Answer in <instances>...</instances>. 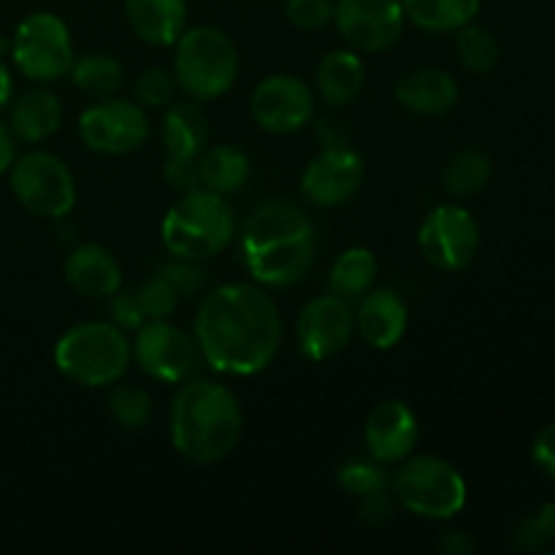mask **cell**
Returning a JSON list of instances; mask_svg holds the SVG:
<instances>
[{
    "label": "cell",
    "mask_w": 555,
    "mask_h": 555,
    "mask_svg": "<svg viewBox=\"0 0 555 555\" xmlns=\"http://www.w3.org/2000/svg\"><path fill=\"white\" fill-rule=\"evenodd\" d=\"M195 345L215 372L233 377L260 374L280 352V307L258 282L215 287L195 314Z\"/></svg>",
    "instance_id": "obj_1"
},
{
    "label": "cell",
    "mask_w": 555,
    "mask_h": 555,
    "mask_svg": "<svg viewBox=\"0 0 555 555\" xmlns=\"http://www.w3.org/2000/svg\"><path fill=\"white\" fill-rule=\"evenodd\" d=\"M318 233L304 209L291 201H269L242 228V255L249 276L263 287H291L309 274Z\"/></svg>",
    "instance_id": "obj_2"
},
{
    "label": "cell",
    "mask_w": 555,
    "mask_h": 555,
    "mask_svg": "<svg viewBox=\"0 0 555 555\" xmlns=\"http://www.w3.org/2000/svg\"><path fill=\"white\" fill-rule=\"evenodd\" d=\"M171 444L182 459L193 464L222 461L238 444L244 412L236 393L225 385L195 379L182 385L168 412Z\"/></svg>",
    "instance_id": "obj_3"
},
{
    "label": "cell",
    "mask_w": 555,
    "mask_h": 555,
    "mask_svg": "<svg viewBox=\"0 0 555 555\" xmlns=\"http://www.w3.org/2000/svg\"><path fill=\"white\" fill-rule=\"evenodd\" d=\"M160 236L171 258L209 260L225 253L236 236V215L228 195L195 188L182 193V198L163 217Z\"/></svg>",
    "instance_id": "obj_4"
},
{
    "label": "cell",
    "mask_w": 555,
    "mask_h": 555,
    "mask_svg": "<svg viewBox=\"0 0 555 555\" xmlns=\"http://www.w3.org/2000/svg\"><path fill=\"white\" fill-rule=\"evenodd\" d=\"M133 361V347L114 323L90 320L65 331L54 345V366L85 388H108L119 383Z\"/></svg>",
    "instance_id": "obj_5"
},
{
    "label": "cell",
    "mask_w": 555,
    "mask_h": 555,
    "mask_svg": "<svg viewBox=\"0 0 555 555\" xmlns=\"http://www.w3.org/2000/svg\"><path fill=\"white\" fill-rule=\"evenodd\" d=\"M173 47L171 70L184 95L204 103L231 90L238 76V49L225 30L211 25L184 27Z\"/></svg>",
    "instance_id": "obj_6"
},
{
    "label": "cell",
    "mask_w": 555,
    "mask_h": 555,
    "mask_svg": "<svg viewBox=\"0 0 555 555\" xmlns=\"http://www.w3.org/2000/svg\"><path fill=\"white\" fill-rule=\"evenodd\" d=\"M393 502L428 520H450L466 507V480L439 455H410L390 477Z\"/></svg>",
    "instance_id": "obj_7"
},
{
    "label": "cell",
    "mask_w": 555,
    "mask_h": 555,
    "mask_svg": "<svg viewBox=\"0 0 555 555\" xmlns=\"http://www.w3.org/2000/svg\"><path fill=\"white\" fill-rule=\"evenodd\" d=\"M11 57L22 76L38 85L63 79L76 57L68 25L52 11L25 16L11 36Z\"/></svg>",
    "instance_id": "obj_8"
},
{
    "label": "cell",
    "mask_w": 555,
    "mask_h": 555,
    "mask_svg": "<svg viewBox=\"0 0 555 555\" xmlns=\"http://www.w3.org/2000/svg\"><path fill=\"white\" fill-rule=\"evenodd\" d=\"M11 193L30 215L60 220L76 206V179L52 152H27L9 168Z\"/></svg>",
    "instance_id": "obj_9"
},
{
    "label": "cell",
    "mask_w": 555,
    "mask_h": 555,
    "mask_svg": "<svg viewBox=\"0 0 555 555\" xmlns=\"http://www.w3.org/2000/svg\"><path fill=\"white\" fill-rule=\"evenodd\" d=\"M417 247L434 269L464 271L480 249V225L464 206L439 204L421 222Z\"/></svg>",
    "instance_id": "obj_10"
},
{
    "label": "cell",
    "mask_w": 555,
    "mask_h": 555,
    "mask_svg": "<svg viewBox=\"0 0 555 555\" xmlns=\"http://www.w3.org/2000/svg\"><path fill=\"white\" fill-rule=\"evenodd\" d=\"M79 135L87 150L98 152V155H130V152L141 150L150 135V119L139 101L106 98L81 112Z\"/></svg>",
    "instance_id": "obj_11"
},
{
    "label": "cell",
    "mask_w": 555,
    "mask_h": 555,
    "mask_svg": "<svg viewBox=\"0 0 555 555\" xmlns=\"http://www.w3.org/2000/svg\"><path fill=\"white\" fill-rule=\"evenodd\" d=\"M130 347L135 366L155 383H184L198 363V345L168 320H146Z\"/></svg>",
    "instance_id": "obj_12"
},
{
    "label": "cell",
    "mask_w": 555,
    "mask_h": 555,
    "mask_svg": "<svg viewBox=\"0 0 555 555\" xmlns=\"http://www.w3.org/2000/svg\"><path fill=\"white\" fill-rule=\"evenodd\" d=\"M249 114L266 133H298L314 117V92L298 76L271 74L253 90Z\"/></svg>",
    "instance_id": "obj_13"
},
{
    "label": "cell",
    "mask_w": 555,
    "mask_h": 555,
    "mask_svg": "<svg viewBox=\"0 0 555 555\" xmlns=\"http://www.w3.org/2000/svg\"><path fill=\"white\" fill-rule=\"evenodd\" d=\"M334 22L356 52H388L404 36L401 0H336Z\"/></svg>",
    "instance_id": "obj_14"
},
{
    "label": "cell",
    "mask_w": 555,
    "mask_h": 555,
    "mask_svg": "<svg viewBox=\"0 0 555 555\" xmlns=\"http://www.w3.org/2000/svg\"><path fill=\"white\" fill-rule=\"evenodd\" d=\"M356 334V312L345 298L318 296L301 309L296 320L298 350L307 361L323 363L347 350Z\"/></svg>",
    "instance_id": "obj_15"
},
{
    "label": "cell",
    "mask_w": 555,
    "mask_h": 555,
    "mask_svg": "<svg viewBox=\"0 0 555 555\" xmlns=\"http://www.w3.org/2000/svg\"><path fill=\"white\" fill-rule=\"evenodd\" d=\"M363 177H366V166L356 150L345 144L325 146L304 168L301 193L312 206L331 209L350 201L361 190Z\"/></svg>",
    "instance_id": "obj_16"
},
{
    "label": "cell",
    "mask_w": 555,
    "mask_h": 555,
    "mask_svg": "<svg viewBox=\"0 0 555 555\" xmlns=\"http://www.w3.org/2000/svg\"><path fill=\"white\" fill-rule=\"evenodd\" d=\"M363 439L366 450L377 464H401L410 459L421 439V426L417 417L404 401H379L366 417L363 426Z\"/></svg>",
    "instance_id": "obj_17"
},
{
    "label": "cell",
    "mask_w": 555,
    "mask_h": 555,
    "mask_svg": "<svg viewBox=\"0 0 555 555\" xmlns=\"http://www.w3.org/2000/svg\"><path fill=\"white\" fill-rule=\"evenodd\" d=\"M406 328H410V309H406L404 298L390 287H377V291L372 287L358 301L356 331L374 350L396 347L404 339Z\"/></svg>",
    "instance_id": "obj_18"
},
{
    "label": "cell",
    "mask_w": 555,
    "mask_h": 555,
    "mask_svg": "<svg viewBox=\"0 0 555 555\" xmlns=\"http://www.w3.org/2000/svg\"><path fill=\"white\" fill-rule=\"evenodd\" d=\"M63 276L87 298H112L122 291V266L103 244H79L68 253Z\"/></svg>",
    "instance_id": "obj_19"
},
{
    "label": "cell",
    "mask_w": 555,
    "mask_h": 555,
    "mask_svg": "<svg viewBox=\"0 0 555 555\" xmlns=\"http://www.w3.org/2000/svg\"><path fill=\"white\" fill-rule=\"evenodd\" d=\"M459 85L442 68H417L396 85V101L417 117H442L459 103Z\"/></svg>",
    "instance_id": "obj_20"
},
{
    "label": "cell",
    "mask_w": 555,
    "mask_h": 555,
    "mask_svg": "<svg viewBox=\"0 0 555 555\" xmlns=\"http://www.w3.org/2000/svg\"><path fill=\"white\" fill-rule=\"evenodd\" d=\"M125 16L150 47H173L188 27V0H125Z\"/></svg>",
    "instance_id": "obj_21"
},
{
    "label": "cell",
    "mask_w": 555,
    "mask_h": 555,
    "mask_svg": "<svg viewBox=\"0 0 555 555\" xmlns=\"http://www.w3.org/2000/svg\"><path fill=\"white\" fill-rule=\"evenodd\" d=\"M366 85V65L356 49H334L314 70V90L328 106H350Z\"/></svg>",
    "instance_id": "obj_22"
},
{
    "label": "cell",
    "mask_w": 555,
    "mask_h": 555,
    "mask_svg": "<svg viewBox=\"0 0 555 555\" xmlns=\"http://www.w3.org/2000/svg\"><path fill=\"white\" fill-rule=\"evenodd\" d=\"M63 125V103L52 90H30L20 95L11 106L9 128L16 141L25 144H38L54 135Z\"/></svg>",
    "instance_id": "obj_23"
},
{
    "label": "cell",
    "mask_w": 555,
    "mask_h": 555,
    "mask_svg": "<svg viewBox=\"0 0 555 555\" xmlns=\"http://www.w3.org/2000/svg\"><path fill=\"white\" fill-rule=\"evenodd\" d=\"M160 139L168 155L201 157L209 144V117L198 101H173L160 122Z\"/></svg>",
    "instance_id": "obj_24"
},
{
    "label": "cell",
    "mask_w": 555,
    "mask_h": 555,
    "mask_svg": "<svg viewBox=\"0 0 555 555\" xmlns=\"http://www.w3.org/2000/svg\"><path fill=\"white\" fill-rule=\"evenodd\" d=\"M379 274L377 255L366 247H350L334 260L328 274V287L334 296L345 298L347 304H356L374 287Z\"/></svg>",
    "instance_id": "obj_25"
},
{
    "label": "cell",
    "mask_w": 555,
    "mask_h": 555,
    "mask_svg": "<svg viewBox=\"0 0 555 555\" xmlns=\"http://www.w3.org/2000/svg\"><path fill=\"white\" fill-rule=\"evenodd\" d=\"M201 188L211 193L231 195L244 188L249 179V157L233 144H217L204 150L198 157Z\"/></svg>",
    "instance_id": "obj_26"
},
{
    "label": "cell",
    "mask_w": 555,
    "mask_h": 555,
    "mask_svg": "<svg viewBox=\"0 0 555 555\" xmlns=\"http://www.w3.org/2000/svg\"><path fill=\"white\" fill-rule=\"evenodd\" d=\"M404 16L426 33H455L475 22L480 0H401Z\"/></svg>",
    "instance_id": "obj_27"
},
{
    "label": "cell",
    "mask_w": 555,
    "mask_h": 555,
    "mask_svg": "<svg viewBox=\"0 0 555 555\" xmlns=\"http://www.w3.org/2000/svg\"><path fill=\"white\" fill-rule=\"evenodd\" d=\"M70 81L76 90H81L90 98H112L114 92L122 87L125 68L117 57L112 54H85V57H74L70 65Z\"/></svg>",
    "instance_id": "obj_28"
},
{
    "label": "cell",
    "mask_w": 555,
    "mask_h": 555,
    "mask_svg": "<svg viewBox=\"0 0 555 555\" xmlns=\"http://www.w3.org/2000/svg\"><path fill=\"white\" fill-rule=\"evenodd\" d=\"M491 179V160L477 150L455 152L442 168V188L453 198H472Z\"/></svg>",
    "instance_id": "obj_29"
},
{
    "label": "cell",
    "mask_w": 555,
    "mask_h": 555,
    "mask_svg": "<svg viewBox=\"0 0 555 555\" xmlns=\"http://www.w3.org/2000/svg\"><path fill=\"white\" fill-rule=\"evenodd\" d=\"M455 54H459V63L464 65L472 74H488V70L496 68L499 63V41L488 27L464 25L461 30H455Z\"/></svg>",
    "instance_id": "obj_30"
},
{
    "label": "cell",
    "mask_w": 555,
    "mask_h": 555,
    "mask_svg": "<svg viewBox=\"0 0 555 555\" xmlns=\"http://www.w3.org/2000/svg\"><path fill=\"white\" fill-rule=\"evenodd\" d=\"M108 415L125 431H141L152 417V396L139 385H117L108 393Z\"/></svg>",
    "instance_id": "obj_31"
},
{
    "label": "cell",
    "mask_w": 555,
    "mask_h": 555,
    "mask_svg": "<svg viewBox=\"0 0 555 555\" xmlns=\"http://www.w3.org/2000/svg\"><path fill=\"white\" fill-rule=\"evenodd\" d=\"M336 482H339L341 491H345L347 496L356 499V502L379 496V493H388L390 488L388 472H385L383 464H377V461H374V464H369V461H350V464L339 466Z\"/></svg>",
    "instance_id": "obj_32"
},
{
    "label": "cell",
    "mask_w": 555,
    "mask_h": 555,
    "mask_svg": "<svg viewBox=\"0 0 555 555\" xmlns=\"http://www.w3.org/2000/svg\"><path fill=\"white\" fill-rule=\"evenodd\" d=\"M135 101L144 108H168L177 101V76L168 68H146L135 79Z\"/></svg>",
    "instance_id": "obj_33"
},
{
    "label": "cell",
    "mask_w": 555,
    "mask_h": 555,
    "mask_svg": "<svg viewBox=\"0 0 555 555\" xmlns=\"http://www.w3.org/2000/svg\"><path fill=\"white\" fill-rule=\"evenodd\" d=\"M141 309H144L146 320H168L179 307V291L171 285L166 274H157L152 280H146L144 285L135 293Z\"/></svg>",
    "instance_id": "obj_34"
},
{
    "label": "cell",
    "mask_w": 555,
    "mask_h": 555,
    "mask_svg": "<svg viewBox=\"0 0 555 555\" xmlns=\"http://www.w3.org/2000/svg\"><path fill=\"white\" fill-rule=\"evenodd\" d=\"M285 16L298 30H320L334 22V0H287Z\"/></svg>",
    "instance_id": "obj_35"
},
{
    "label": "cell",
    "mask_w": 555,
    "mask_h": 555,
    "mask_svg": "<svg viewBox=\"0 0 555 555\" xmlns=\"http://www.w3.org/2000/svg\"><path fill=\"white\" fill-rule=\"evenodd\" d=\"M163 179L168 188L177 193H190V190L201 188V171H198V157H177L168 155L163 163Z\"/></svg>",
    "instance_id": "obj_36"
},
{
    "label": "cell",
    "mask_w": 555,
    "mask_h": 555,
    "mask_svg": "<svg viewBox=\"0 0 555 555\" xmlns=\"http://www.w3.org/2000/svg\"><path fill=\"white\" fill-rule=\"evenodd\" d=\"M160 274H166L168 280H171V285L177 287L179 296H193V293H198L206 282V274L198 266V260L173 258V263L166 266Z\"/></svg>",
    "instance_id": "obj_37"
},
{
    "label": "cell",
    "mask_w": 555,
    "mask_h": 555,
    "mask_svg": "<svg viewBox=\"0 0 555 555\" xmlns=\"http://www.w3.org/2000/svg\"><path fill=\"white\" fill-rule=\"evenodd\" d=\"M112 323L128 334V331H139L146 323V314L141 309L135 293H114L112 296Z\"/></svg>",
    "instance_id": "obj_38"
},
{
    "label": "cell",
    "mask_w": 555,
    "mask_h": 555,
    "mask_svg": "<svg viewBox=\"0 0 555 555\" xmlns=\"http://www.w3.org/2000/svg\"><path fill=\"white\" fill-rule=\"evenodd\" d=\"M531 459H534V464L540 466L547 477L555 480V423H551V426H545L537 434L534 444H531Z\"/></svg>",
    "instance_id": "obj_39"
},
{
    "label": "cell",
    "mask_w": 555,
    "mask_h": 555,
    "mask_svg": "<svg viewBox=\"0 0 555 555\" xmlns=\"http://www.w3.org/2000/svg\"><path fill=\"white\" fill-rule=\"evenodd\" d=\"M393 507L396 504L388 493H379V496H372V499H361V502H358V518L366 520V524L372 526H383L393 518Z\"/></svg>",
    "instance_id": "obj_40"
},
{
    "label": "cell",
    "mask_w": 555,
    "mask_h": 555,
    "mask_svg": "<svg viewBox=\"0 0 555 555\" xmlns=\"http://www.w3.org/2000/svg\"><path fill=\"white\" fill-rule=\"evenodd\" d=\"M475 540H472V534H466V531L461 529H453V531H444L442 537H439V551L444 555H469L475 553Z\"/></svg>",
    "instance_id": "obj_41"
},
{
    "label": "cell",
    "mask_w": 555,
    "mask_h": 555,
    "mask_svg": "<svg viewBox=\"0 0 555 555\" xmlns=\"http://www.w3.org/2000/svg\"><path fill=\"white\" fill-rule=\"evenodd\" d=\"M16 160V139L11 133L9 125L0 122V177L11 168V163Z\"/></svg>",
    "instance_id": "obj_42"
},
{
    "label": "cell",
    "mask_w": 555,
    "mask_h": 555,
    "mask_svg": "<svg viewBox=\"0 0 555 555\" xmlns=\"http://www.w3.org/2000/svg\"><path fill=\"white\" fill-rule=\"evenodd\" d=\"M11 95H14V79H11V70L5 68V63L0 60V112L9 106Z\"/></svg>",
    "instance_id": "obj_43"
},
{
    "label": "cell",
    "mask_w": 555,
    "mask_h": 555,
    "mask_svg": "<svg viewBox=\"0 0 555 555\" xmlns=\"http://www.w3.org/2000/svg\"><path fill=\"white\" fill-rule=\"evenodd\" d=\"M5 54H11V38L0 36V60H3Z\"/></svg>",
    "instance_id": "obj_44"
}]
</instances>
